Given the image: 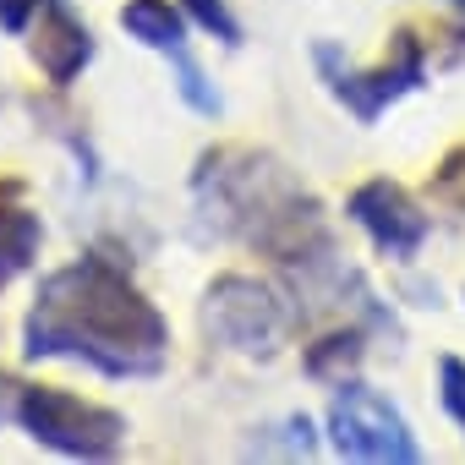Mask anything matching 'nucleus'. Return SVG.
<instances>
[{
    "label": "nucleus",
    "instance_id": "f257e3e1",
    "mask_svg": "<svg viewBox=\"0 0 465 465\" xmlns=\"http://www.w3.org/2000/svg\"><path fill=\"white\" fill-rule=\"evenodd\" d=\"M23 356H66L104 378H153L170 356V323L115 258L94 252L39 285L23 323Z\"/></svg>",
    "mask_w": 465,
    "mask_h": 465
},
{
    "label": "nucleus",
    "instance_id": "f03ea898",
    "mask_svg": "<svg viewBox=\"0 0 465 465\" xmlns=\"http://www.w3.org/2000/svg\"><path fill=\"white\" fill-rule=\"evenodd\" d=\"M192 186H197L208 219H219L230 236L274 252L280 263H318L312 252H329V236L318 224V203L269 153L213 148L197 159Z\"/></svg>",
    "mask_w": 465,
    "mask_h": 465
},
{
    "label": "nucleus",
    "instance_id": "7ed1b4c3",
    "mask_svg": "<svg viewBox=\"0 0 465 465\" xmlns=\"http://www.w3.org/2000/svg\"><path fill=\"white\" fill-rule=\"evenodd\" d=\"M17 421L34 443L55 449L66 460H110L126 443V416L121 411H110L99 400H83L72 389H55V383L17 389Z\"/></svg>",
    "mask_w": 465,
    "mask_h": 465
},
{
    "label": "nucleus",
    "instance_id": "20e7f679",
    "mask_svg": "<svg viewBox=\"0 0 465 465\" xmlns=\"http://www.w3.org/2000/svg\"><path fill=\"white\" fill-rule=\"evenodd\" d=\"M329 438L345 460H361V465H416L421 449H416V432L411 421L367 383L356 378H340L334 383V400H329Z\"/></svg>",
    "mask_w": 465,
    "mask_h": 465
},
{
    "label": "nucleus",
    "instance_id": "39448f33",
    "mask_svg": "<svg viewBox=\"0 0 465 465\" xmlns=\"http://www.w3.org/2000/svg\"><path fill=\"white\" fill-rule=\"evenodd\" d=\"M312 61H318V72H323V83H329V94L361 121V126H372L394 99H405V94H416L421 88V77H427V50H421V39L405 28V34H394V50L372 66V72H356L351 61H340V50L334 45H318L312 50Z\"/></svg>",
    "mask_w": 465,
    "mask_h": 465
},
{
    "label": "nucleus",
    "instance_id": "423d86ee",
    "mask_svg": "<svg viewBox=\"0 0 465 465\" xmlns=\"http://www.w3.org/2000/svg\"><path fill=\"white\" fill-rule=\"evenodd\" d=\"M203 323L224 351H242V356H274L291 334V312H285L280 291L252 274L213 280L208 302H203Z\"/></svg>",
    "mask_w": 465,
    "mask_h": 465
},
{
    "label": "nucleus",
    "instance_id": "0eeeda50",
    "mask_svg": "<svg viewBox=\"0 0 465 465\" xmlns=\"http://www.w3.org/2000/svg\"><path fill=\"white\" fill-rule=\"evenodd\" d=\"M345 213L367 230V242L383 258H394V263H411L421 252V242H427V230H432V219L421 213V203L400 181H383V175L367 181V186H356L351 203H345Z\"/></svg>",
    "mask_w": 465,
    "mask_h": 465
},
{
    "label": "nucleus",
    "instance_id": "6e6552de",
    "mask_svg": "<svg viewBox=\"0 0 465 465\" xmlns=\"http://www.w3.org/2000/svg\"><path fill=\"white\" fill-rule=\"evenodd\" d=\"M34 61L55 88H72L83 77V66L94 61V34H88V23H77L66 12V0H45V17L34 28Z\"/></svg>",
    "mask_w": 465,
    "mask_h": 465
},
{
    "label": "nucleus",
    "instance_id": "1a4fd4ad",
    "mask_svg": "<svg viewBox=\"0 0 465 465\" xmlns=\"http://www.w3.org/2000/svg\"><path fill=\"white\" fill-rule=\"evenodd\" d=\"M45 247V219L23 203V181L0 175V285H12L17 274L34 269Z\"/></svg>",
    "mask_w": 465,
    "mask_h": 465
},
{
    "label": "nucleus",
    "instance_id": "9d476101",
    "mask_svg": "<svg viewBox=\"0 0 465 465\" xmlns=\"http://www.w3.org/2000/svg\"><path fill=\"white\" fill-rule=\"evenodd\" d=\"M121 28H126L137 45L170 55V61L186 55V17L170 6V0H126V6H121Z\"/></svg>",
    "mask_w": 465,
    "mask_h": 465
},
{
    "label": "nucleus",
    "instance_id": "9b49d317",
    "mask_svg": "<svg viewBox=\"0 0 465 465\" xmlns=\"http://www.w3.org/2000/svg\"><path fill=\"white\" fill-rule=\"evenodd\" d=\"M361 361V329H334V334H323L312 351H307V372L312 378H345V367H356Z\"/></svg>",
    "mask_w": 465,
    "mask_h": 465
},
{
    "label": "nucleus",
    "instance_id": "f8f14e48",
    "mask_svg": "<svg viewBox=\"0 0 465 465\" xmlns=\"http://www.w3.org/2000/svg\"><path fill=\"white\" fill-rule=\"evenodd\" d=\"M181 6H186V17H192L197 28H208L219 45H242V23L230 17L224 0H181Z\"/></svg>",
    "mask_w": 465,
    "mask_h": 465
},
{
    "label": "nucleus",
    "instance_id": "ddd939ff",
    "mask_svg": "<svg viewBox=\"0 0 465 465\" xmlns=\"http://www.w3.org/2000/svg\"><path fill=\"white\" fill-rule=\"evenodd\" d=\"M438 389H443V411L465 427V361L460 356H443L438 361Z\"/></svg>",
    "mask_w": 465,
    "mask_h": 465
},
{
    "label": "nucleus",
    "instance_id": "4468645a",
    "mask_svg": "<svg viewBox=\"0 0 465 465\" xmlns=\"http://www.w3.org/2000/svg\"><path fill=\"white\" fill-rule=\"evenodd\" d=\"M39 6H45V0H0V28H6V34H28Z\"/></svg>",
    "mask_w": 465,
    "mask_h": 465
},
{
    "label": "nucleus",
    "instance_id": "2eb2a0df",
    "mask_svg": "<svg viewBox=\"0 0 465 465\" xmlns=\"http://www.w3.org/2000/svg\"><path fill=\"white\" fill-rule=\"evenodd\" d=\"M6 416H17V383L0 378V421H6Z\"/></svg>",
    "mask_w": 465,
    "mask_h": 465
},
{
    "label": "nucleus",
    "instance_id": "dca6fc26",
    "mask_svg": "<svg viewBox=\"0 0 465 465\" xmlns=\"http://www.w3.org/2000/svg\"><path fill=\"white\" fill-rule=\"evenodd\" d=\"M454 6H460V12H465V0H454Z\"/></svg>",
    "mask_w": 465,
    "mask_h": 465
}]
</instances>
